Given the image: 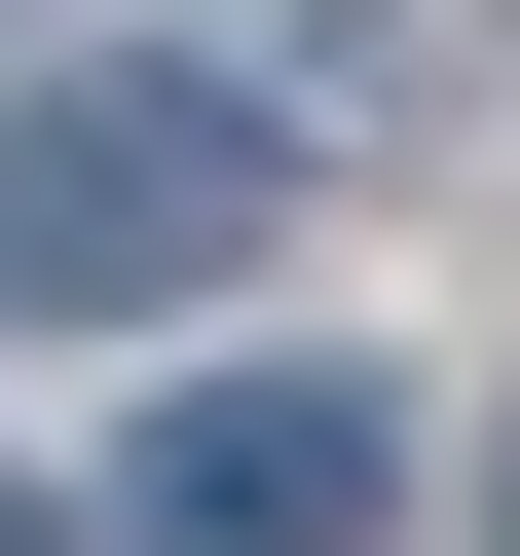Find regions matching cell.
Instances as JSON below:
<instances>
[{
	"instance_id": "obj_1",
	"label": "cell",
	"mask_w": 520,
	"mask_h": 556,
	"mask_svg": "<svg viewBox=\"0 0 520 556\" xmlns=\"http://www.w3.org/2000/svg\"><path fill=\"white\" fill-rule=\"evenodd\" d=\"M260 223H298V112H260V75H186V38L0 75V298H38V334H186Z\"/></svg>"
},
{
	"instance_id": "obj_3",
	"label": "cell",
	"mask_w": 520,
	"mask_h": 556,
	"mask_svg": "<svg viewBox=\"0 0 520 556\" xmlns=\"http://www.w3.org/2000/svg\"><path fill=\"white\" fill-rule=\"evenodd\" d=\"M0 556H75V519H38V482H0Z\"/></svg>"
},
{
	"instance_id": "obj_2",
	"label": "cell",
	"mask_w": 520,
	"mask_h": 556,
	"mask_svg": "<svg viewBox=\"0 0 520 556\" xmlns=\"http://www.w3.org/2000/svg\"><path fill=\"white\" fill-rule=\"evenodd\" d=\"M372 519H409L372 371H186L149 408V556H372Z\"/></svg>"
}]
</instances>
